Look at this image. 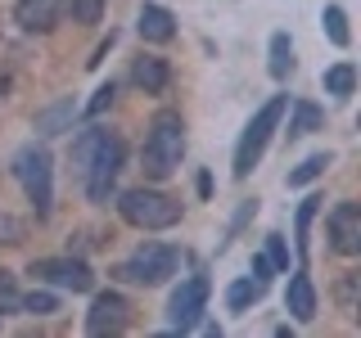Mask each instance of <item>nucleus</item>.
<instances>
[{
  "instance_id": "obj_22",
  "label": "nucleus",
  "mask_w": 361,
  "mask_h": 338,
  "mask_svg": "<svg viewBox=\"0 0 361 338\" xmlns=\"http://www.w3.org/2000/svg\"><path fill=\"white\" fill-rule=\"evenodd\" d=\"M316 127H321V108H316V104H293V127H289V135H307Z\"/></svg>"
},
{
  "instance_id": "obj_27",
  "label": "nucleus",
  "mask_w": 361,
  "mask_h": 338,
  "mask_svg": "<svg viewBox=\"0 0 361 338\" xmlns=\"http://www.w3.org/2000/svg\"><path fill=\"white\" fill-rule=\"evenodd\" d=\"M113 95H118V90H113V82H109V86H99V90H95V99H90V108H86V113H90V118H99V113H104V108L113 104Z\"/></svg>"
},
{
  "instance_id": "obj_21",
  "label": "nucleus",
  "mask_w": 361,
  "mask_h": 338,
  "mask_svg": "<svg viewBox=\"0 0 361 338\" xmlns=\"http://www.w3.org/2000/svg\"><path fill=\"white\" fill-rule=\"evenodd\" d=\"M321 23H325V37H330V41L338 45V50H348V41H353V37H348V14H343V9H338V5H330Z\"/></svg>"
},
{
  "instance_id": "obj_2",
  "label": "nucleus",
  "mask_w": 361,
  "mask_h": 338,
  "mask_svg": "<svg viewBox=\"0 0 361 338\" xmlns=\"http://www.w3.org/2000/svg\"><path fill=\"white\" fill-rule=\"evenodd\" d=\"M118 212L135 230H167V225L180 221V203L172 194H163V189H145V185L127 189V194L118 199Z\"/></svg>"
},
{
  "instance_id": "obj_11",
  "label": "nucleus",
  "mask_w": 361,
  "mask_h": 338,
  "mask_svg": "<svg viewBox=\"0 0 361 338\" xmlns=\"http://www.w3.org/2000/svg\"><path fill=\"white\" fill-rule=\"evenodd\" d=\"M14 23L23 32H50L54 23H59V0H18Z\"/></svg>"
},
{
  "instance_id": "obj_15",
  "label": "nucleus",
  "mask_w": 361,
  "mask_h": 338,
  "mask_svg": "<svg viewBox=\"0 0 361 338\" xmlns=\"http://www.w3.org/2000/svg\"><path fill=\"white\" fill-rule=\"evenodd\" d=\"M73 99H59V104H50V108H41L37 113V135H59L73 127Z\"/></svg>"
},
{
  "instance_id": "obj_1",
  "label": "nucleus",
  "mask_w": 361,
  "mask_h": 338,
  "mask_svg": "<svg viewBox=\"0 0 361 338\" xmlns=\"http://www.w3.org/2000/svg\"><path fill=\"white\" fill-rule=\"evenodd\" d=\"M180 158H185V122H180V113L176 108L154 113L149 135H145V149H140L145 176H149V180H167L180 167Z\"/></svg>"
},
{
  "instance_id": "obj_20",
  "label": "nucleus",
  "mask_w": 361,
  "mask_h": 338,
  "mask_svg": "<svg viewBox=\"0 0 361 338\" xmlns=\"http://www.w3.org/2000/svg\"><path fill=\"white\" fill-rule=\"evenodd\" d=\"M325 167H330V154H312V158H302V163L289 172V185H293V189H298V185H312V180L321 176Z\"/></svg>"
},
{
  "instance_id": "obj_18",
  "label": "nucleus",
  "mask_w": 361,
  "mask_h": 338,
  "mask_svg": "<svg viewBox=\"0 0 361 338\" xmlns=\"http://www.w3.org/2000/svg\"><path fill=\"white\" fill-rule=\"evenodd\" d=\"M59 14L90 27V23H99V14H104V0H59Z\"/></svg>"
},
{
  "instance_id": "obj_25",
  "label": "nucleus",
  "mask_w": 361,
  "mask_h": 338,
  "mask_svg": "<svg viewBox=\"0 0 361 338\" xmlns=\"http://www.w3.org/2000/svg\"><path fill=\"white\" fill-rule=\"evenodd\" d=\"M267 262L271 266H276V270H289V253H285V239H280V234H271V239H267Z\"/></svg>"
},
{
  "instance_id": "obj_5",
  "label": "nucleus",
  "mask_w": 361,
  "mask_h": 338,
  "mask_svg": "<svg viewBox=\"0 0 361 338\" xmlns=\"http://www.w3.org/2000/svg\"><path fill=\"white\" fill-rule=\"evenodd\" d=\"M176 266H180V253L172 244H145L135 257H127L113 275L118 280H127V284H145V289H154V284H163L167 275H176Z\"/></svg>"
},
{
  "instance_id": "obj_24",
  "label": "nucleus",
  "mask_w": 361,
  "mask_h": 338,
  "mask_svg": "<svg viewBox=\"0 0 361 338\" xmlns=\"http://www.w3.org/2000/svg\"><path fill=\"white\" fill-rule=\"evenodd\" d=\"M23 307H27L32 315H50L54 307H59V298H54V293H45V289H41V293H27V298H23Z\"/></svg>"
},
{
  "instance_id": "obj_29",
  "label": "nucleus",
  "mask_w": 361,
  "mask_h": 338,
  "mask_svg": "<svg viewBox=\"0 0 361 338\" xmlns=\"http://www.w3.org/2000/svg\"><path fill=\"white\" fill-rule=\"evenodd\" d=\"M0 99H5V77H0Z\"/></svg>"
},
{
  "instance_id": "obj_12",
  "label": "nucleus",
  "mask_w": 361,
  "mask_h": 338,
  "mask_svg": "<svg viewBox=\"0 0 361 338\" xmlns=\"http://www.w3.org/2000/svg\"><path fill=\"white\" fill-rule=\"evenodd\" d=\"M135 27H140V37L154 41V45H163V41L176 37V18H172V9H163V5H140Z\"/></svg>"
},
{
  "instance_id": "obj_3",
  "label": "nucleus",
  "mask_w": 361,
  "mask_h": 338,
  "mask_svg": "<svg viewBox=\"0 0 361 338\" xmlns=\"http://www.w3.org/2000/svg\"><path fill=\"white\" fill-rule=\"evenodd\" d=\"M285 108H289V95H271L262 108H257V118L244 127L240 135V149H235V176H248L257 167V158H262L267 149V140H271V131L280 127V118H285Z\"/></svg>"
},
{
  "instance_id": "obj_4",
  "label": "nucleus",
  "mask_w": 361,
  "mask_h": 338,
  "mask_svg": "<svg viewBox=\"0 0 361 338\" xmlns=\"http://www.w3.org/2000/svg\"><path fill=\"white\" fill-rule=\"evenodd\" d=\"M14 176L23 180V194L27 203L37 208V217H45L54 203V172H50V154L37 149V144H27V149H18L14 158Z\"/></svg>"
},
{
  "instance_id": "obj_6",
  "label": "nucleus",
  "mask_w": 361,
  "mask_h": 338,
  "mask_svg": "<svg viewBox=\"0 0 361 338\" xmlns=\"http://www.w3.org/2000/svg\"><path fill=\"white\" fill-rule=\"evenodd\" d=\"M118 172H122V140L113 131H99L95 154H90V163H86V172H82L90 203H109L113 185H118Z\"/></svg>"
},
{
  "instance_id": "obj_7",
  "label": "nucleus",
  "mask_w": 361,
  "mask_h": 338,
  "mask_svg": "<svg viewBox=\"0 0 361 338\" xmlns=\"http://www.w3.org/2000/svg\"><path fill=\"white\" fill-rule=\"evenodd\" d=\"M32 275L54 289H73V293H86L95 284V275H90V266L82 257H41V262H32Z\"/></svg>"
},
{
  "instance_id": "obj_28",
  "label": "nucleus",
  "mask_w": 361,
  "mask_h": 338,
  "mask_svg": "<svg viewBox=\"0 0 361 338\" xmlns=\"http://www.w3.org/2000/svg\"><path fill=\"white\" fill-rule=\"evenodd\" d=\"M271 270H276V266H271L267 257H253V280H262V284H267V280H271Z\"/></svg>"
},
{
  "instance_id": "obj_16",
  "label": "nucleus",
  "mask_w": 361,
  "mask_h": 338,
  "mask_svg": "<svg viewBox=\"0 0 361 338\" xmlns=\"http://www.w3.org/2000/svg\"><path fill=\"white\" fill-rule=\"evenodd\" d=\"M262 293H267V284H262V280L244 275V280H235V284L226 289V307H231V311H244V307H253V302L262 298Z\"/></svg>"
},
{
  "instance_id": "obj_23",
  "label": "nucleus",
  "mask_w": 361,
  "mask_h": 338,
  "mask_svg": "<svg viewBox=\"0 0 361 338\" xmlns=\"http://www.w3.org/2000/svg\"><path fill=\"white\" fill-rule=\"evenodd\" d=\"M316 203L321 199H302V208H298V253H307V230H312V217H316Z\"/></svg>"
},
{
  "instance_id": "obj_9",
  "label": "nucleus",
  "mask_w": 361,
  "mask_h": 338,
  "mask_svg": "<svg viewBox=\"0 0 361 338\" xmlns=\"http://www.w3.org/2000/svg\"><path fill=\"white\" fill-rule=\"evenodd\" d=\"M127 320H131V302L122 298V293H99V298L90 302L86 330L90 334H118V330H127Z\"/></svg>"
},
{
  "instance_id": "obj_10",
  "label": "nucleus",
  "mask_w": 361,
  "mask_h": 338,
  "mask_svg": "<svg viewBox=\"0 0 361 338\" xmlns=\"http://www.w3.org/2000/svg\"><path fill=\"white\" fill-rule=\"evenodd\" d=\"M330 244L343 257L361 253V203H338L330 212Z\"/></svg>"
},
{
  "instance_id": "obj_13",
  "label": "nucleus",
  "mask_w": 361,
  "mask_h": 338,
  "mask_svg": "<svg viewBox=\"0 0 361 338\" xmlns=\"http://www.w3.org/2000/svg\"><path fill=\"white\" fill-rule=\"evenodd\" d=\"M131 82L145 90V95H163L167 82H172V73H167V59H158V54H140L131 68Z\"/></svg>"
},
{
  "instance_id": "obj_19",
  "label": "nucleus",
  "mask_w": 361,
  "mask_h": 338,
  "mask_svg": "<svg viewBox=\"0 0 361 338\" xmlns=\"http://www.w3.org/2000/svg\"><path fill=\"white\" fill-rule=\"evenodd\" d=\"M353 86H357V68L353 63H334V68H325V90L330 95H353Z\"/></svg>"
},
{
  "instance_id": "obj_14",
  "label": "nucleus",
  "mask_w": 361,
  "mask_h": 338,
  "mask_svg": "<svg viewBox=\"0 0 361 338\" xmlns=\"http://www.w3.org/2000/svg\"><path fill=\"white\" fill-rule=\"evenodd\" d=\"M285 302H289V315H293V320H302V325L316 315V289H312V280L302 275V270H293V275H289Z\"/></svg>"
},
{
  "instance_id": "obj_26",
  "label": "nucleus",
  "mask_w": 361,
  "mask_h": 338,
  "mask_svg": "<svg viewBox=\"0 0 361 338\" xmlns=\"http://www.w3.org/2000/svg\"><path fill=\"white\" fill-rule=\"evenodd\" d=\"M23 234H27V225L14 221V217H0V244H18Z\"/></svg>"
},
{
  "instance_id": "obj_8",
  "label": "nucleus",
  "mask_w": 361,
  "mask_h": 338,
  "mask_svg": "<svg viewBox=\"0 0 361 338\" xmlns=\"http://www.w3.org/2000/svg\"><path fill=\"white\" fill-rule=\"evenodd\" d=\"M203 307H208V280L195 275V280H185V284L172 293L167 320H172V330H195V325L203 320Z\"/></svg>"
},
{
  "instance_id": "obj_17",
  "label": "nucleus",
  "mask_w": 361,
  "mask_h": 338,
  "mask_svg": "<svg viewBox=\"0 0 361 338\" xmlns=\"http://www.w3.org/2000/svg\"><path fill=\"white\" fill-rule=\"evenodd\" d=\"M271 77H276V82H285V77L293 73V41L285 37V32H276V37H271Z\"/></svg>"
}]
</instances>
